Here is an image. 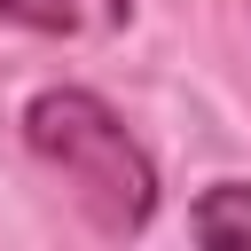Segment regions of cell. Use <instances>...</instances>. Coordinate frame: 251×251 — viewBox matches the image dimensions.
I'll list each match as a JSON object with an SVG mask.
<instances>
[{"label":"cell","instance_id":"cell-1","mask_svg":"<svg viewBox=\"0 0 251 251\" xmlns=\"http://www.w3.org/2000/svg\"><path fill=\"white\" fill-rule=\"evenodd\" d=\"M24 149L71 188L94 235L133 243L157 220V165L94 86H39L24 102Z\"/></svg>","mask_w":251,"mask_h":251},{"label":"cell","instance_id":"cell-2","mask_svg":"<svg viewBox=\"0 0 251 251\" xmlns=\"http://www.w3.org/2000/svg\"><path fill=\"white\" fill-rule=\"evenodd\" d=\"M188 235L212 243V251L251 243V180H212V188L196 196V212H188Z\"/></svg>","mask_w":251,"mask_h":251},{"label":"cell","instance_id":"cell-3","mask_svg":"<svg viewBox=\"0 0 251 251\" xmlns=\"http://www.w3.org/2000/svg\"><path fill=\"white\" fill-rule=\"evenodd\" d=\"M0 16L8 24H24V31H78V0H0Z\"/></svg>","mask_w":251,"mask_h":251}]
</instances>
